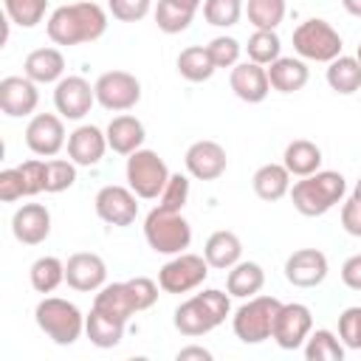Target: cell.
Wrapping results in <instances>:
<instances>
[{"label": "cell", "mask_w": 361, "mask_h": 361, "mask_svg": "<svg viewBox=\"0 0 361 361\" xmlns=\"http://www.w3.org/2000/svg\"><path fill=\"white\" fill-rule=\"evenodd\" d=\"M45 31L54 45H65V48L96 42L107 31V11L90 0L65 3L51 11V17L45 20Z\"/></svg>", "instance_id": "cell-1"}, {"label": "cell", "mask_w": 361, "mask_h": 361, "mask_svg": "<svg viewBox=\"0 0 361 361\" xmlns=\"http://www.w3.org/2000/svg\"><path fill=\"white\" fill-rule=\"evenodd\" d=\"M228 313H231V296L217 288H206L175 307L172 324L180 336L197 338V336H206L214 327H220Z\"/></svg>", "instance_id": "cell-2"}, {"label": "cell", "mask_w": 361, "mask_h": 361, "mask_svg": "<svg viewBox=\"0 0 361 361\" xmlns=\"http://www.w3.org/2000/svg\"><path fill=\"white\" fill-rule=\"evenodd\" d=\"M158 288L161 285L152 282L149 276H133V279H124V282H107V285L99 288V293L93 299V307L127 324L133 313L149 310L158 302Z\"/></svg>", "instance_id": "cell-3"}, {"label": "cell", "mask_w": 361, "mask_h": 361, "mask_svg": "<svg viewBox=\"0 0 361 361\" xmlns=\"http://www.w3.org/2000/svg\"><path fill=\"white\" fill-rule=\"evenodd\" d=\"M347 192V180L341 172H333V169H319L302 180H296L290 186V200H293V209L305 217H322L327 214L333 206L341 203Z\"/></svg>", "instance_id": "cell-4"}, {"label": "cell", "mask_w": 361, "mask_h": 361, "mask_svg": "<svg viewBox=\"0 0 361 361\" xmlns=\"http://www.w3.org/2000/svg\"><path fill=\"white\" fill-rule=\"evenodd\" d=\"M34 322L37 327L59 347H71L82 338L85 333V316L82 310L62 299V296H45L39 299V305L34 307Z\"/></svg>", "instance_id": "cell-5"}, {"label": "cell", "mask_w": 361, "mask_h": 361, "mask_svg": "<svg viewBox=\"0 0 361 361\" xmlns=\"http://www.w3.org/2000/svg\"><path fill=\"white\" fill-rule=\"evenodd\" d=\"M144 240L155 254L175 257L189 248L192 243V226L180 212H166L155 206L144 217Z\"/></svg>", "instance_id": "cell-6"}, {"label": "cell", "mask_w": 361, "mask_h": 361, "mask_svg": "<svg viewBox=\"0 0 361 361\" xmlns=\"http://www.w3.org/2000/svg\"><path fill=\"white\" fill-rule=\"evenodd\" d=\"M282 302L276 296H251L245 299L234 316H231V330L243 344H262L274 333V322L279 313Z\"/></svg>", "instance_id": "cell-7"}, {"label": "cell", "mask_w": 361, "mask_h": 361, "mask_svg": "<svg viewBox=\"0 0 361 361\" xmlns=\"http://www.w3.org/2000/svg\"><path fill=\"white\" fill-rule=\"evenodd\" d=\"M127 186L141 197V200H158V195L164 192L166 180H169V166L166 161L155 152V149H135L127 155Z\"/></svg>", "instance_id": "cell-8"}, {"label": "cell", "mask_w": 361, "mask_h": 361, "mask_svg": "<svg viewBox=\"0 0 361 361\" xmlns=\"http://www.w3.org/2000/svg\"><path fill=\"white\" fill-rule=\"evenodd\" d=\"M341 34L322 17H310L293 28V51L310 62H333L341 56Z\"/></svg>", "instance_id": "cell-9"}, {"label": "cell", "mask_w": 361, "mask_h": 361, "mask_svg": "<svg viewBox=\"0 0 361 361\" xmlns=\"http://www.w3.org/2000/svg\"><path fill=\"white\" fill-rule=\"evenodd\" d=\"M209 276V262L200 254H189L180 251L175 254L169 262L161 265L158 271V285L164 293H189L195 288H200Z\"/></svg>", "instance_id": "cell-10"}, {"label": "cell", "mask_w": 361, "mask_h": 361, "mask_svg": "<svg viewBox=\"0 0 361 361\" xmlns=\"http://www.w3.org/2000/svg\"><path fill=\"white\" fill-rule=\"evenodd\" d=\"M93 87L96 102L110 113H127L141 102V82L130 71H104Z\"/></svg>", "instance_id": "cell-11"}, {"label": "cell", "mask_w": 361, "mask_h": 361, "mask_svg": "<svg viewBox=\"0 0 361 361\" xmlns=\"http://www.w3.org/2000/svg\"><path fill=\"white\" fill-rule=\"evenodd\" d=\"M138 195L130 189V186H118V183H110V186H102L93 197V209L99 214V220H104L107 226H133L135 217H138Z\"/></svg>", "instance_id": "cell-12"}, {"label": "cell", "mask_w": 361, "mask_h": 361, "mask_svg": "<svg viewBox=\"0 0 361 361\" xmlns=\"http://www.w3.org/2000/svg\"><path fill=\"white\" fill-rule=\"evenodd\" d=\"M96 104V87L85 76H62L54 87V107L68 121H82Z\"/></svg>", "instance_id": "cell-13"}, {"label": "cell", "mask_w": 361, "mask_h": 361, "mask_svg": "<svg viewBox=\"0 0 361 361\" xmlns=\"http://www.w3.org/2000/svg\"><path fill=\"white\" fill-rule=\"evenodd\" d=\"M313 330V313L307 305L302 302H282L279 313H276V322H274V333L271 338L282 347V350H299L307 336Z\"/></svg>", "instance_id": "cell-14"}, {"label": "cell", "mask_w": 361, "mask_h": 361, "mask_svg": "<svg viewBox=\"0 0 361 361\" xmlns=\"http://www.w3.org/2000/svg\"><path fill=\"white\" fill-rule=\"evenodd\" d=\"M68 144L65 138V124L59 113H34L28 127H25V147L34 155L54 158L62 147Z\"/></svg>", "instance_id": "cell-15"}, {"label": "cell", "mask_w": 361, "mask_h": 361, "mask_svg": "<svg viewBox=\"0 0 361 361\" xmlns=\"http://www.w3.org/2000/svg\"><path fill=\"white\" fill-rule=\"evenodd\" d=\"M327 257L319 248H296L285 259V279L293 288H319L327 279Z\"/></svg>", "instance_id": "cell-16"}, {"label": "cell", "mask_w": 361, "mask_h": 361, "mask_svg": "<svg viewBox=\"0 0 361 361\" xmlns=\"http://www.w3.org/2000/svg\"><path fill=\"white\" fill-rule=\"evenodd\" d=\"M65 282L79 293H93L107 285V265L93 251H76L65 262Z\"/></svg>", "instance_id": "cell-17"}, {"label": "cell", "mask_w": 361, "mask_h": 361, "mask_svg": "<svg viewBox=\"0 0 361 361\" xmlns=\"http://www.w3.org/2000/svg\"><path fill=\"white\" fill-rule=\"evenodd\" d=\"M37 104H39L37 82H31L25 73L0 79V110L8 118H25L37 110Z\"/></svg>", "instance_id": "cell-18"}, {"label": "cell", "mask_w": 361, "mask_h": 361, "mask_svg": "<svg viewBox=\"0 0 361 361\" xmlns=\"http://www.w3.org/2000/svg\"><path fill=\"white\" fill-rule=\"evenodd\" d=\"M183 164H186V172L197 180H217L226 166H228V158H226V149L212 141V138H200L195 144H189L186 155H183Z\"/></svg>", "instance_id": "cell-19"}, {"label": "cell", "mask_w": 361, "mask_h": 361, "mask_svg": "<svg viewBox=\"0 0 361 361\" xmlns=\"http://www.w3.org/2000/svg\"><path fill=\"white\" fill-rule=\"evenodd\" d=\"M228 85L234 90V96L240 102H248V104H259L265 102V96L271 93V82H268V68L265 65H257L251 59L245 62H237L228 73Z\"/></svg>", "instance_id": "cell-20"}, {"label": "cell", "mask_w": 361, "mask_h": 361, "mask_svg": "<svg viewBox=\"0 0 361 361\" xmlns=\"http://www.w3.org/2000/svg\"><path fill=\"white\" fill-rule=\"evenodd\" d=\"M11 234L23 245H39L51 234V212L42 203H23L11 214Z\"/></svg>", "instance_id": "cell-21"}, {"label": "cell", "mask_w": 361, "mask_h": 361, "mask_svg": "<svg viewBox=\"0 0 361 361\" xmlns=\"http://www.w3.org/2000/svg\"><path fill=\"white\" fill-rule=\"evenodd\" d=\"M107 149V135L96 124H79L68 135V158L76 166H96Z\"/></svg>", "instance_id": "cell-22"}, {"label": "cell", "mask_w": 361, "mask_h": 361, "mask_svg": "<svg viewBox=\"0 0 361 361\" xmlns=\"http://www.w3.org/2000/svg\"><path fill=\"white\" fill-rule=\"evenodd\" d=\"M104 135H107V147H110L113 152L130 155V152H135V149L144 147L147 130H144L141 118H135V116H130V113H121V116L110 118Z\"/></svg>", "instance_id": "cell-23"}, {"label": "cell", "mask_w": 361, "mask_h": 361, "mask_svg": "<svg viewBox=\"0 0 361 361\" xmlns=\"http://www.w3.org/2000/svg\"><path fill=\"white\" fill-rule=\"evenodd\" d=\"M23 73L37 85L59 82L65 76V56L59 48H34L23 62Z\"/></svg>", "instance_id": "cell-24"}, {"label": "cell", "mask_w": 361, "mask_h": 361, "mask_svg": "<svg viewBox=\"0 0 361 361\" xmlns=\"http://www.w3.org/2000/svg\"><path fill=\"white\" fill-rule=\"evenodd\" d=\"M203 257H206L209 268L228 271L231 265H237L243 259V240L234 231H228V228L212 231L206 245H203Z\"/></svg>", "instance_id": "cell-25"}, {"label": "cell", "mask_w": 361, "mask_h": 361, "mask_svg": "<svg viewBox=\"0 0 361 361\" xmlns=\"http://www.w3.org/2000/svg\"><path fill=\"white\" fill-rule=\"evenodd\" d=\"M310 71L302 56H279L276 62L268 65V82L279 93H296L307 85Z\"/></svg>", "instance_id": "cell-26"}, {"label": "cell", "mask_w": 361, "mask_h": 361, "mask_svg": "<svg viewBox=\"0 0 361 361\" xmlns=\"http://www.w3.org/2000/svg\"><path fill=\"white\" fill-rule=\"evenodd\" d=\"M265 285V271L259 262H251V259H240L237 265L228 268V276H226V290L228 296L234 299H251L262 290Z\"/></svg>", "instance_id": "cell-27"}, {"label": "cell", "mask_w": 361, "mask_h": 361, "mask_svg": "<svg viewBox=\"0 0 361 361\" xmlns=\"http://www.w3.org/2000/svg\"><path fill=\"white\" fill-rule=\"evenodd\" d=\"M251 186H254V195L259 200H282L288 192H290V172L285 164H262L254 178H251Z\"/></svg>", "instance_id": "cell-28"}, {"label": "cell", "mask_w": 361, "mask_h": 361, "mask_svg": "<svg viewBox=\"0 0 361 361\" xmlns=\"http://www.w3.org/2000/svg\"><path fill=\"white\" fill-rule=\"evenodd\" d=\"M282 164L288 166L290 175L307 178L322 169V149H319V144H313L307 138H293L282 152Z\"/></svg>", "instance_id": "cell-29"}, {"label": "cell", "mask_w": 361, "mask_h": 361, "mask_svg": "<svg viewBox=\"0 0 361 361\" xmlns=\"http://www.w3.org/2000/svg\"><path fill=\"white\" fill-rule=\"evenodd\" d=\"M124 330H127L124 322H118V319H113V316H107L96 307H90V313L85 316V333H87L90 344H96L99 350L118 347L121 338H124Z\"/></svg>", "instance_id": "cell-30"}, {"label": "cell", "mask_w": 361, "mask_h": 361, "mask_svg": "<svg viewBox=\"0 0 361 361\" xmlns=\"http://www.w3.org/2000/svg\"><path fill=\"white\" fill-rule=\"evenodd\" d=\"M327 85L333 93L338 96H353L361 90V62L355 56H336L333 62H327Z\"/></svg>", "instance_id": "cell-31"}, {"label": "cell", "mask_w": 361, "mask_h": 361, "mask_svg": "<svg viewBox=\"0 0 361 361\" xmlns=\"http://www.w3.org/2000/svg\"><path fill=\"white\" fill-rule=\"evenodd\" d=\"M178 73L186 79V82H206L212 79V73L217 71L212 56H209V48L206 45H189L178 54Z\"/></svg>", "instance_id": "cell-32"}, {"label": "cell", "mask_w": 361, "mask_h": 361, "mask_svg": "<svg viewBox=\"0 0 361 361\" xmlns=\"http://www.w3.org/2000/svg\"><path fill=\"white\" fill-rule=\"evenodd\" d=\"M302 350H305L307 361H341L347 347H344V341L333 330L319 327V330H310V336L302 344Z\"/></svg>", "instance_id": "cell-33"}, {"label": "cell", "mask_w": 361, "mask_h": 361, "mask_svg": "<svg viewBox=\"0 0 361 361\" xmlns=\"http://www.w3.org/2000/svg\"><path fill=\"white\" fill-rule=\"evenodd\" d=\"M28 279H31V288L37 293H54L62 282H65V262L59 257H39L31 262V271H28Z\"/></svg>", "instance_id": "cell-34"}, {"label": "cell", "mask_w": 361, "mask_h": 361, "mask_svg": "<svg viewBox=\"0 0 361 361\" xmlns=\"http://www.w3.org/2000/svg\"><path fill=\"white\" fill-rule=\"evenodd\" d=\"M248 59L257 62V65H271L282 56V39L276 31H262V28H254V34L248 37Z\"/></svg>", "instance_id": "cell-35"}, {"label": "cell", "mask_w": 361, "mask_h": 361, "mask_svg": "<svg viewBox=\"0 0 361 361\" xmlns=\"http://www.w3.org/2000/svg\"><path fill=\"white\" fill-rule=\"evenodd\" d=\"M245 14L254 28L276 31V25L285 20V0H248Z\"/></svg>", "instance_id": "cell-36"}, {"label": "cell", "mask_w": 361, "mask_h": 361, "mask_svg": "<svg viewBox=\"0 0 361 361\" xmlns=\"http://www.w3.org/2000/svg\"><path fill=\"white\" fill-rule=\"evenodd\" d=\"M192 20H195V11H189L172 0H158V6H155V23L164 34H180L192 25Z\"/></svg>", "instance_id": "cell-37"}, {"label": "cell", "mask_w": 361, "mask_h": 361, "mask_svg": "<svg viewBox=\"0 0 361 361\" xmlns=\"http://www.w3.org/2000/svg\"><path fill=\"white\" fill-rule=\"evenodd\" d=\"M245 6L243 0H203V17L214 28H231L240 23Z\"/></svg>", "instance_id": "cell-38"}, {"label": "cell", "mask_w": 361, "mask_h": 361, "mask_svg": "<svg viewBox=\"0 0 361 361\" xmlns=\"http://www.w3.org/2000/svg\"><path fill=\"white\" fill-rule=\"evenodd\" d=\"M6 17L20 25V28H34L37 23H42L48 0H3Z\"/></svg>", "instance_id": "cell-39"}, {"label": "cell", "mask_w": 361, "mask_h": 361, "mask_svg": "<svg viewBox=\"0 0 361 361\" xmlns=\"http://www.w3.org/2000/svg\"><path fill=\"white\" fill-rule=\"evenodd\" d=\"M76 183V164L68 158H51L45 161V192L48 195H56V192H65Z\"/></svg>", "instance_id": "cell-40"}, {"label": "cell", "mask_w": 361, "mask_h": 361, "mask_svg": "<svg viewBox=\"0 0 361 361\" xmlns=\"http://www.w3.org/2000/svg\"><path fill=\"white\" fill-rule=\"evenodd\" d=\"M186 200H189V178L180 172H172L164 192L158 195V206L166 212H183Z\"/></svg>", "instance_id": "cell-41"}, {"label": "cell", "mask_w": 361, "mask_h": 361, "mask_svg": "<svg viewBox=\"0 0 361 361\" xmlns=\"http://www.w3.org/2000/svg\"><path fill=\"white\" fill-rule=\"evenodd\" d=\"M209 56L214 62V68H234L240 62V54H243V45L234 39V37H214L209 45Z\"/></svg>", "instance_id": "cell-42"}, {"label": "cell", "mask_w": 361, "mask_h": 361, "mask_svg": "<svg viewBox=\"0 0 361 361\" xmlns=\"http://www.w3.org/2000/svg\"><path fill=\"white\" fill-rule=\"evenodd\" d=\"M338 338L350 350H361V305L344 307L338 316Z\"/></svg>", "instance_id": "cell-43"}, {"label": "cell", "mask_w": 361, "mask_h": 361, "mask_svg": "<svg viewBox=\"0 0 361 361\" xmlns=\"http://www.w3.org/2000/svg\"><path fill=\"white\" fill-rule=\"evenodd\" d=\"M152 0H107V11L118 23H138L149 14Z\"/></svg>", "instance_id": "cell-44"}, {"label": "cell", "mask_w": 361, "mask_h": 361, "mask_svg": "<svg viewBox=\"0 0 361 361\" xmlns=\"http://www.w3.org/2000/svg\"><path fill=\"white\" fill-rule=\"evenodd\" d=\"M17 169H20L23 183H25V197H34V195L45 192V161L28 158V161H23Z\"/></svg>", "instance_id": "cell-45"}, {"label": "cell", "mask_w": 361, "mask_h": 361, "mask_svg": "<svg viewBox=\"0 0 361 361\" xmlns=\"http://www.w3.org/2000/svg\"><path fill=\"white\" fill-rule=\"evenodd\" d=\"M20 197H25V183H23L20 169H17V166L3 169V172H0V200H3V203H14V200H20Z\"/></svg>", "instance_id": "cell-46"}, {"label": "cell", "mask_w": 361, "mask_h": 361, "mask_svg": "<svg viewBox=\"0 0 361 361\" xmlns=\"http://www.w3.org/2000/svg\"><path fill=\"white\" fill-rule=\"evenodd\" d=\"M341 228L350 237H361V197H353L341 203Z\"/></svg>", "instance_id": "cell-47"}, {"label": "cell", "mask_w": 361, "mask_h": 361, "mask_svg": "<svg viewBox=\"0 0 361 361\" xmlns=\"http://www.w3.org/2000/svg\"><path fill=\"white\" fill-rule=\"evenodd\" d=\"M341 282L350 290H361V254H353L341 265Z\"/></svg>", "instance_id": "cell-48"}, {"label": "cell", "mask_w": 361, "mask_h": 361, "mask_svg": "<svg viewBox=\"0 0 361 361\" xmlns=\"http://www.w3.org/2000/svg\"><path fill=\"white\" fill-rule=\"evenodd\" d=\"M175 358H178V361H192V358H197V361H212V353H209L206 347H197V344H189V347H180Z\"/></svg>", "instance_id": "cell-49"}, {"label": "cell", "mask_w": 361, "mask_h": 361, "mask_svg": "<svg viewBox=\"0 0 361 361\" xmlns=\"http://www.w3.org/2000/svg\"><path fill=\"white\" fill-rule=\"evenodd\" d=\"M341 6H344V11H347V14L361 17V0H341Z\"/></svg>", "instance_id": "cell-50"}, {"label": "cell", "mask_w": 361, "mask_h": 361, "mask_svg": "<svg viewBox=\"0 0 361 361\" xmlns=\"http://www.w3.org/2000/svg\"><path fill=\"white\" fill-rule=\"evenodd\" d=\"M172 3H178V6H183V8H189V11H197V8L203 6V0H172Z\"/></svg>", "instance_id": "cell-51"}, {"label": "cell", "mask_w": 361, "mask_h": 361, "mask_svg": "<svg viewBox=\"0 0 361 361\" xmlns=\"http://www.w3.org/2000/svg\"><path fill=\"white\" fill-rule=\"evenodd\" d=\"M353 197H361V178H358L355 186H353Z\"/></svg>", "instance_id": "cell-52"}, {"label": "cell", "mask_w": 361, "mask_h": 361, "mask_svg": "<svg viewBox=\"0 0 361 361\" xmlns=\"http://www.w3.org/2000/svg\"><path fill=\"white\" fill-rule=\"evenodd\" d=\"M355 59L361 62V42H358V48H355Z\"/></svg>", "instance_id": "cell-53"}]
</instances>
